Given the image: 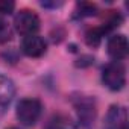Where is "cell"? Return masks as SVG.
<instances>
[{"mask_svg": "<svg viewBox=\"0 0 129 129\" xmlns=\"http://www.w3.org/2000/svg\"><path fill=\"white\" fill-rule=\"evenodd\" d=\"M73 106L76 109V114H78V118L81 121V124L84 126H88L94 121L96 118V103H94V99H91L90 96H78L73 99Z\"/></svg>", "mask_w": 129, "mask_h": 129, "instance_id": "4", "label": "cell"}, {"mask_svg": "<svg viewBox=\"0 0 129 129\" xmlns=\"http://www.w3.org/2000/svg\"><path fill=\"white\" fill-rule=\"evenodd\" d=\"M96 14H97V6L94 3L81 2V3L76 5L73 17L75 18H84V17H91V15H96Z\"/></svg>", "mask_w": 129, "mask_h": 129, "instance_id": "11", "label": "cell"}, {"mask_svg": "<svg viewBox=\"0 0 129 129\" xmlns=\"http://www.w3.org/2000/svg\"><path fill=\"white\" fill-rule=\"evenodd\" d=\"M108 32H111V29H109L108 26H105V24L97 26V27H93V29H90V30L87 32V35H85V41H87L88 46L96 47V46H99L100 40H102Z\"/></svg>", "mask_w": 129, "mask_h": 129, "instance_id": "10", "label": "cell"}, {"mask_svg": "<svg viewBox=\"0 0 129 129\" xmlns=\"http://www.w3.org/2000/svg\"><path fill=\"white\" fill-rule=\"evenodd\" d=\"M9 129H18V127H9Z\"/></svg>", "mask_w": 129, "mask_h": 129, "instance_id": "14", "label": "cell"}, {"mask_svg": "<svg viewBox=\"0 0 129 129\" xmlns=\"http://www.w3.org/2000/svg\"><path fill=\"white\" fill-rule=\"evenodd\" d=\"M41 112H43V105L38 99L34 97L21 99L17 105V118L24 126H34L41 117Z\"/></svg>", "mask_w": 129, "mask_h": 129, "instance_id": "2", "label": "cell"}, {"mask_svg": "<svg viewBox=\"0 0 129 129\" xmlns=\"http://www.w3.org/2000/svg\"><path fill=\"white\" fill-rule=\"evenodd\" d=\"M47 44L40 35H29L24 37L21 41V50L29 58H40L46 53Z\"/></svg>", "mask_w": 129, "mask_h": 129, "instance_id": "6", "label": "cell"}, {"mask_svg": "<svg viewBox=\"0 0 129 129\" xmlns=\"http://www.w3.org/2000/svg\"><path fill=\"white\" fill-rule=\"evenodd\" d=\"M44 129H78L76 123L66 114H55Z\"/></svg>", "mask_w": 129, "mask_h": 129, "instance_id": "9", "label": "cell"}, {"mask_svg": "<svg viewBox=\"0 0 129 129\" xmlns=\"http://www.w3.org/2000/svg\"><path fill=\"white\" fill-rule=\"evenodd\" d=\"M14 96H15L14 82L9 78L0 75V115H2L5 112V109L9 106Z\"/></svg>", "mask_w": 129, "mask_h": 129, "instance_id": "8", "label": "cell"}, {"mask_svg": "<svg viewBox=\"0 0 129 129\" xmlns=\"http://www.w3.org/2000/svg\"><path fill=\"white\" fill-rule=\"evenodd\" d=\"M14 26H15V30L18 34H21L23 37L37 35V32L40 29V18L34 11L21 9L14 18Z\"/></svg>", "mask_w": 129, "mask_h": 129, "instance_id": "3", "label": "cell"}, {"mask_svg": "<svg viewBox=\"0 0 129 129\" xmlns=\"http://www.w3.org/2000/svg\"><path fill=\"white\" fill-rule=\"evenodd\" d=\"M106 129H127V112L123 106L112 105L105 120Z\"/></svg>", "mask_w": 129, "mask_h": 129, "instance_id": "7", "label": "cell"}, {"mask_svg": "<svg viewBox=\"0 0 129 129\" xmlns=\"http://www.w3.org/2000/svg\"><path fill=\"white\" fill-rule=\"evenodd\" d=\"M11 38H12V30L9 24L3 20H0V44L11 41Z\"/></svg>", "mask_w": 129, "mask_h": 129, "instance_id": "12", "label": "cell"}, {"mask_svg": "<svg viewBox=\"0 0 129 129\" xmlns=\"http://www.w3.org/2000/svg\"><path fill=\"white\" fill-rule=\"evenodd\" d=\"M15 3L9 0H0V15H8L14 11Z\"/></svg>", "mask_w": 129, "mask_h": 129, "instance_id": "13", "label": "cell"}, {"mask_svg": "<svg viewBox=\"0 0 129 129\" xmlns=\"http://www.w3.org/2000/svg\"><path fill=\"white\" fill-rule=\"evenodd\" d=\"M102 81L111 91H120L126 85V69L121 62L112 61L103 67Z\"/></svg>", "mask_w": 129, "mask_h": 129, "instance_id": "1", "label": "cell"}, {"mask_svg": "<svg viewBox=\"0 0 129 129\" xmlns=\"http://www.w3.org/2000/svg\"><path fill=\"white\" fill-rule=\"evenodd\" d=\"M108 55L114 59V61H123L127 56L129 52V44H127V38L123 34H115L112 37H109L108 40Z\"/></svg>", "mask_w": 129, "mask_h": 129, "instance_id": "5", "label": "cell"}]
</instances>
